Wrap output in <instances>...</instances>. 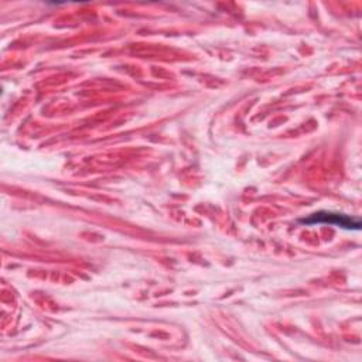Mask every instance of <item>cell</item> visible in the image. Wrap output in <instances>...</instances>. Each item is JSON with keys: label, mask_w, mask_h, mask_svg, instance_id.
Here are the masks:
<instances>
[{"label": "cell", "mask_w": 362, "mask_h": 362, "mask_svg": "<svg viewBox=\"0 0 362 362\" xmlns=\"http://www.w3.org/2000/svg\"><path fill=\"white\" fill-rule=\"evenodd\" d=\"M303 223L307 225H314V223H328V225H335L339 228L345 229H361V219L359 218H352L349 215H342V214H334V212H315L310 215L308 218L301 219Z\"/></svg>", "instance_id": "1"}]
</instances>
